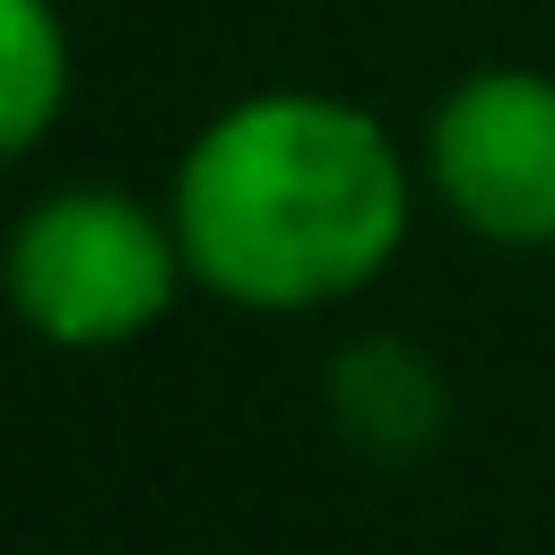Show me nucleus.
Wrapping results in <instances>:
<instances>
[{"mask_svg": "<svg viewBox=\"0 0 555 555\" xmlns=\"http://www.w3.org/2000/svg\"><path fill=\"white\" fill-rule=\"evenodd\" d=\"M321 408L364 460H425L451 425V382L408 338H356L321 364Z\"/></svg>", "mask_w": 555, "mask_h": 555, "instance_id": "20e7f679", "label": "nucleus"}, {"mask_svg": "<svg viewBox=\"0 0 555 555\" xmlns=\"http://www.w3.org/2000/svg\"><path fill=\"white\" fill-rule=\"evenodd\" d=\"M9 17V69H0V147L26 156L69 104V26L52 0H0Z\"/></svg>", "mask_w": 555, "mask_h": 555, "instance_id": "39448f33", "label": "nucleus"}, {"mask_svg": "<svg viewBox=\"0 0 555 555\" xmlns=\"http://www.w3.org/2000/svg\"><path fill=\"white\" fill-rule=\"evenodd\" d=\"M0 278L35 338L95 356V347H130L173 312L191 251L173 234V208H147L121 182H61L26 199V217L9 225Z\"/></svg>", "mask_w": 555, "mask_h": 555, "instance_id": "f03ea898", "label": "nucleus"}, {"mask_svg": "<svg viewBox=\"0 0 555 555\" xmlns=\"http://www.w3.org/2000/svg\"><path fill=\"white\" fill-rule=\"evenodd\" d=\"M425 182L477 243L546 251L555 243V78L494 61L468 69L425 121Z\"/></svg>", "mask_w": 555, "mask_h": 555, "instance_id": "7ed1b4c3", "label": "nucleus"}, {"mask_svg": "<svg viewBox=\"0 0 555 555\" xmlns=\"http://www.w3.org/2000/svg\"><path fill=\"white\" fill-rule=\"evenodd\" d=\"M191 278L234 312H321L373 286L416 217L399 139L321 87H269L191 130L173 165Z\"/></svg>", "mask_w": 555, "mask_h": 555, "instance_id": "f257e3e1", "label": "nucleus"}]
</instances>
